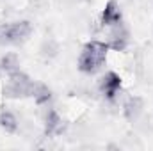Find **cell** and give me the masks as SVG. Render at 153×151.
Returning a JSON list of instances; mask_svg holds the SVG:
<instances>
[{"mask_svg": "<svg viewBox=\"0 0 153 151\" xmlns=\"http://www.w3.org/2000/svg\"><path fill=\"white\" fill-rule=\"evenodd\" d=\"M109 50H111V48H109L107 43H102V41H89V43L84 46V50H82V53H80V57H78V70H80L82 73H87V75L96 73V71L103 66Z\"/></svg>", "mask_w": 153, "mask_h": 151, "instance_id": "1", "label": "cell"}, {"mask_svg": "<svg viewBox=\"0 0 153 151\" xmlns=\"http://www.w3.org/2000/svg\"><path fill=\"white\" fill-rule=\"evenodd\" d=\"M32 34V25L29 21L0 23V44H22Z\"/></svg>", "mask_w": 153, "mask_h": 151, "instance_id": "2", "label": "cell"}, {"mask_svg": "<svg viewBox=\"0 0 153 151\" xmlns=\"http://www.w3.org/2000/svg\"><path fill=\"white\" fill-rule=\"evenodd\" d=\"M34 85H36L34 80H30L25 73L16 70V71L9 73V80H7L4 93L9 98H25V96H32Z\"/></svg>", "mask_w": 153, "mask_h": 151, "instance_id": "3", "label": "cell"}, {"mask_svg": "<svg viewBox=\"0 0 153 151\" xmlns=\"http://www.w3.org/2000/svg\"><path fill=\"white\" fill-rule=\"evenodd\" d=\"M119 89H121V76L117 75V73L109 71L107 75L102 76V80H100V91H102V94L107 100H114Z\"/></svg>", "mask_w": 153, "mask_h": 151, "instance_id": "4", "label": "cell"}, {"mask_svg": "<svg viewBox=\"0 0 153 151\" xmlns=\"http://www.w3.org/2000/svg\"><path fill=\"white\" fill-rule=\"evenodd\" d=\"M109 48L112 50H125L126 44H128V32L126 29L123 27V23H117V25H112V32H111V39H109Z\"/></svg>", "mask_w": 153, "mask_h": 151, "instance_id": "5", "label": "cell"}, {"mask_svg": "<svg viewBox=\"0 0 153 151\" xmlns=\"http://www.w3.org/2000/svg\"><path fill=\"white\" fill-rule=\"evenodd\" d=\"M102 23L105 27H112L121 23V11H119V5L116 0H109L105 4V9L102 13Z\"/></svg>", "mask_w": 153, "mask_h": 151, "instance_id": "6", "label": "cell"}, {"mask_svg": "<svg viewBox=\"0 0 153 151\" xmlns=\"http://www.w3.org/2000/svg\"><path fill=\"white\" fill-rule=\"evenodd\" d=\"M62 130V119L55 110H48L45 119V133L46 135H57Z\"/></svg>", "mask_w": 153, "mask_h": 151, "instance_id": "7", "label": "cell"}, {"mask_svg": "<svg viewBox=\"0 0 153 151\" xmlns=\"http://www.w3.org/2000/svg\"><path fill=\"white\" fill-rule=\"evenodd\" d=\"M123 112H125V117H126L128 121H134V119H137V115L143 112V100H141L139 96H134V98H130V100L125 103V109H123Z\"/></svg>", "mask_w": 153, "mask_h": 151, "instance_id": "8", "label": "cell"}, {"mask_svg": "<svg viewBox=\"0 0 153 151\" xmlns=\"http://www.w3.org/2000/svg\"><path fill=\"white\" fill-rule=\"evenodd\" d=\"M0 126H2L7 133H14V132L18 130V121H16L14 114L4 110V112L0 114Z\"/></svg>", "mask_w": 153, "mask_h": 151, "instance_id": "9", "label": "cell"}, {"mask_svg": "<svg viewBox=\"0 0 153 151\" xmlns=\"http://www.w3.org/2000/svg\"><path fill=\"white\" fill-rule=\"evenodd\" d=\"M32 96H34V100H36L38 105H43V103H48V101H50L52 93H50V89H48L45 84H36V85H34Z\"/></svg>", "mask_w": 153, "mask_h": 151, "instance_id": "10", "label": "cell"}, {"mask_svg": "<svg viewBox=\"0 0 153 151\" xmlns=\"http://www.w3.org/2000/svg\"><path fill=\"white\" fill-rule=\"evenodd\" d=\"M18 66H20V62H18V57H16V55H13V53H7V55L2 59V68H4L7 73H13V71H16V70H18Z\"/></svg>", "mask_w": 153, "mask_h": 151, "instance_id": "11", "label": "cell"}]
</instances>
